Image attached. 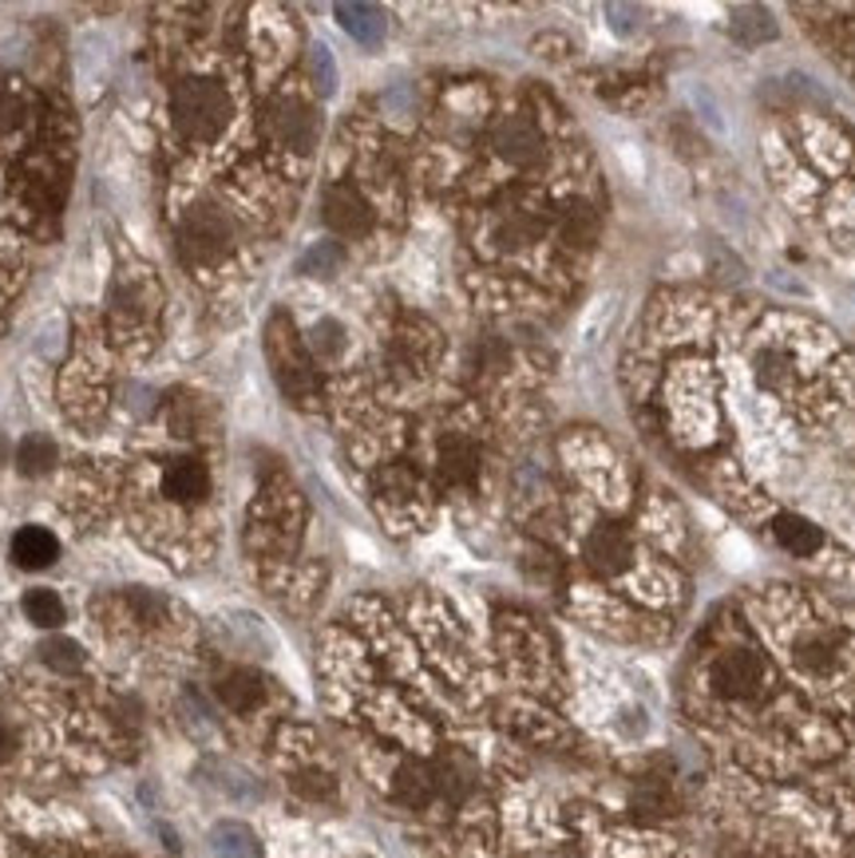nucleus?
<instances>
[{
    "label": "nucleus",
    "mask_w": 855,
    "mask_h": 858,
    "mask_svg": "<svg viewBox=\"0 0 855 858\" xmlns=\"http://www.w3.org/2000/svg\"><path fill=\"white\" fill-rule=\"evenodd\" d=\"M20 111H24V100H20V92H17V87H9V83H0V135L17 127Z\"/></svg>",
    "instance_id": "nucleus-28"
},
{
    "label": "nucleus",
    "mask_w": 855,
    "mask_h": 858,
    "mask_svg": "<svg viewBox=\"0 0 855 858\" xmlns=\"http://www.w3.org/2000/svg\"><path fill=\"white\" fill-rule=\"evenodd\" d=\"M309 349L317 352L321 360H337L344 349V332L337 321H317L313 332H309Z\"/></svg>",
    "instance_id": "nucleus-26"
},
{
    "label": "nucleus",
    "mask_w": 855,
    "mask_h": 858,
    "mask_svg": "<svg viewBox=\"0 0 855 858\" xmlns=\"http://www.w3.org/2000/svg\"><path fill=\"white\" fill-rule=\"evenodd\" d=\"M733 37L741 40V44H761V40L776 37V24H772L769 12L756 9V4H741V9L733 12Z\"/></svg>",
    "instance_id": "nucleus-22"
},
{
    "label": "nucleus",
    "mask_w": 855,
    "mask_h": 858,
    "mask_svg": "<svg viewBox=\"0 0 855 858\" xmlns=\"http://www.w3.org/2000/svg\"><path fill=\"white\" fill-rule=\"evenodd\" d=\"M60 554V542L52 530L44 526H20L17 535H12V562L20 570H44V566L56 562Z\"/></svg>",
    "instance_id": "nucleus-13"
},
{
    "label": "nucleus",
    "mask_w": 855,
    "mask_h": 858,
    "mask_svg": "<svg viewBox=\"0 0 855 858\" xmlns=\"http://www.w3.org/2000/svg\"><path fill=\"white\" fill-rule=\"evenodd\" d=\"M171 115H175V127L183 138H190V143H214L226 131V123H230L234 103L223 83L183 80L175 87V95H171Z\"/></svg>",
    "instance_id": "nucleus-1"
},
{
    "label": "nucleus",
    "mask_w": 855,
    "mask_h": 858,
    "mask_svg": "<svg viewBox=\"0 0 855 858\" xmlns=\"http://www.w3.org/2000/svg\"><path fill=\"white\" fill-rule=\"evenodd\" d=\"M163 495L175 503H203L210 495V471L198 459H175L163 471Z\"/></svg>",
    "instance_id": "nucleus-12"
},
{
    "label": "nucleus",
    "mask_w": 855,
    "mask_h": 858,
    "mask_svg": "<svg viewBox=\"0 0 855 858\" xmlns=\"http://www.w3.org/2000/svg\"><path fill=\"white\" fill-rule=\"evenodd\" d=\"M210 847L218 858H261V847L254 839V830H246L243 823H218L210 830Z\"/></svg>",
    "instance_id": "nucleus-17"
},
{
    "label": "nucleus",
    "mask_w": 855,
    "mask_h": 858,
    "mask_svg": "<svg viewBox=\"0 0 855 858\" xmlns=\"http://www.w3.org/2000/svg\"><path fill=\"white\" fill-rule=\"evenodd\" d=\"M558 234H563V241H567L570 249L595 246V238H598V214L590 210V206H583V203L567 206V214H563V221H558Z\"/></svg>",
    "instance_id": "nucleus-21"
},
{
    "label": "nucleus",
    "mask_w": 855,
    "mask_h": 858,
    "mask_svg": "<svg viewBox=\"0 0 855 858\" xmlns=\"http://www.w3.org/2000/svg\"><path fill=\"white\" fill-rule=\"evenodd\" d=\"M17 467H20V475H29V479L48 475V471L56 467V443L48 440V435H40V432L24 435L20 447H17Z\"/></svg>",
    "instance_id": "nucleus-19"
},
{
    "label": "nucleus",
    "mask_w": 855,
    "mask_h": 858,
    "mask_svg": "<svg viewBox=\"0 0 855 858\" xmlns=\"http://www.w3.org/2000/svg\"><path fill=\"white\" fill-rule=\"evenodd\" d=\"M40 657H44L48 669H56L64 676H75L84 669V649L75 645L72 637H48L44 645H40Z\"/></svg>",
    "instance_id": "nucleus-23"
},
{
    "label": "nucleus",
    "mask_w": 855,
    "mask_h": 858,
    "mask_svg": "<svg viewBox=\"0 0 855 858\" xmlns=\"http://www.w3.org/2000/svg\"><path fill=\"white\" fill-rule=\"evenodd\" d=\"M633 812L646 815V819H661V815L673 812V792L670 784H661V779H650V784H641L633 792Z\"/></svg>",
    "instance_id": "nucleus-25"
},
{
    "label": "nucleus",
    "mask_w": 855,
    "mask_h": 858,
    "mask_svg": "<svg viewBox=\"0 0 855 858\" xmlns=\"http://www.w3.org/2000/svg\"><path fill=\"white\" fill-rule=\"evenodd\" d=\"M326 226L333 234H341V238H361V234H369L372 226V210L369 203H364L361 194L353 190L349 183H333L326 190Z\"/></svg>",
    "instance_id": "nucleus-8"
},
{
    "label": "nucleus",
    "mask_w": 855,
    "mask_h": 858,
    "mask_svg": "<svg viewBox=\"0 0 855 858\" xmlns=\"http://www.w3.org/2000/svg\"><path fill=\"white\" fill-rule=\"evenodd\" d=\"M234 249V221L218 206H190L178 221V254L186 266L214 269Z\"/></svg>",
    "instance_id": "nucleus-3"
},
{
    "label": "nucleus",
    "mask_w": 855,
    "mask_h": 858,
    "mask_svg": "<svg viewBox=\"0 0 855 858\" xmlns=\"http://www.w3.org/2000/svg\"><path fill=\"white\" fill-rule=\"evenodd\" d=\"M17 752V732H12V724L4 716H0V764Z\"/></svg>",
    "instance_id": "nucleus-31"
},
{
    "label": "nucleus",
    "mask_w": 855,
    "mask_h": 858,
    "mask_svg": "<svg viewBox=\"0 0 855 858\" xmlns=\"http://www.w3.org/2000/svg\"><path fill=\"white\" fill-rule=\"evenodd\" d=\"M713 689L729 701H753L769 689L772 673H769V661L753 649H729L713 661V673H709Z\"/></svg>",
    "instance_id": "nucleus-4"
},
{
    "label": "nucleus",
    "mask_w": 855,
    "mask_h": 858,
    "mask_svg": "<svg viewBox=\"0 0 855 858\" xmlns=\"http://www.w3.org/2000/svg\"><path fill=\"white\" fill-rule=\"evenodd\" d=\"M792 657H796V664L804 673L827 676V673H836L839 657H844V641H839L836 629H808V633L796 637Z\"/></svg>",
    "instance_id": "nucleus-10"
},
{
    "label": "nucleus",
    "mask_w": 855,
    "mask_h": 858,
    "mask_svg": "<svg viewBox=\"0 0 855 858\" xmlns=\"http://www.w3.org/2000/svg\"><path fill=\"white\" fill-rule=\"evenodd\" d=\"M293 787H298L301 795H309V799H329V795H333V779H329L326 772H301L298 779H293Z\"/></svg>",
    "instance_id": "nucleus-29"
},
{
    "label": "nucleus",
    "mask_w": 855,
    "mask_h": 858,
    "mask_svg": "<svg viewBox=\"0 0 855 858\" xmlns=\"http://www.w3.org/2000/svg\"><path fill=\"white\" fill-rule=\"evenodd\" d=\"M440 475L447 483H456V487L475 483V475H480V452H475V443L464 440V435L444 440V447H440Z\"/></svg>",
    "instance_id": "nucleus-16"
},
{
    "label": "nucleus",
    "mask_w": 855,
    "mask_h": 858,
    "mask_svg": "<svg viewBox=\"0 0 855 858\" xmlns=\"http://www.w3.org/2000/svg\"><path fill=\"white\" fill-rule=\"evenodd\" d=\"M436 792H440V787H436V775L428 772L424 764H412V759H409V764H400V772H396V795H400L404 803H409V807H424V803L432 799Z\"/></svg>",
    "instance_id": "nucleus-20"
},
{
    "label": "nucleus",
    "mask_w": 855,
    "mask_h": 858,
    "mask_svg": "<svg viewBox=\"0 0 855 858\" xmlns=\"http://www.w3.org/2000/svg\"><path fill=\"white\" fill-rule=\"evenodd\" d=\"M492 147H495V155H499L503 163L519 166V170H527V166H539L543 155H547L539 127H535L530 120H523V115H512V120H503L499 127H495Z\"/></svg>",
    "instance_id": "nucleus-6"
},
{
    "label": "nucleus",
    "mask_w": 855,
    "mask_h": 858,
    "mask_svg": "<svg viewBox=\"0 0 855 858\" xmlns=\"http://www.w3.org/2000/svg\"><path fill=\"white\" fill-rule=\"evenodd\" d=\"M24 613H29L32 626L40 629H60L64 626V601L52 590H32L24 593Z\"/></svg>",
    "instance_id": "nucleus-24"
},
{
    "label": "nucleus",
    "mask_w": 855,
    "mask_h": 858,
    "mask_svg": "<svg viewBox=\"0 0 855 858\" xmlns=\"http://www.w3.org/2000/svg\"><path fill=\"white\" fill-rule=\"evenodd\" d=\"M772 538L784 546L789 554L796 558H812V554L824 550V535H820V526H812L808 518L800 515H776L772 518Z\"/></svg>",
    "instance_id": "nucleus-15"
},
{
    "label": "nucleus",
    "mask_w": 855,
    "mask_h": 858,
    "mask_svg": "<svg viewBox=\"0 0 855 858\" xmlns=\"http://www.w3.org/2000/svg\"><path fill=\"white\" fill-rule=\"evenodd\" d=\"M313 68H317V87L329 92L333 87V60H329L326 48H313Z\"/></svg>",
    "instance_id": "nucleus-30"
},
{
    "label": "nucleus",
    "mask_w": 855,
    "mask_h": 858,
    "mask_svg": "<svg viewBox=\"0 0 855 858\" xmlns=\"http://www.w3.org/2000/svg\"><path fill=\"white\" fill-rule=\"evenodd\" d=\"M337 266H341V249H337L333 241H321V246H313L306 258H301V269H306V273H317V277L337 273Z\"/></svg>",
    "instance_id": "nucleus-27"
},
{
    "label": "nucleus",
    "mask_w": 855,
    "mask_h": 858,
    "mask_svg": "<svg viewBox=\"0 0 855 858\" xmlns=\"http://www.w3.org/2000/svg\"><path fill=\"white\" fill-rule=\"evenodd\" d=\"M847 858H855V835L847 839Z\"/></svg>",
    "instance_id": "nucleus-32"
},
{
    "label": "nucleus",
    "mask_w": 855,
    "mask_h": 858,
    "mask_svg": "<svg viewBox=\"0 0 855 858\" xmlns=\"http://www.w3.org/2000/svg\"><path fill=\"white\" fill-rule=\"evenodd\" d=\"M266 131H270L274 143L306 155V151H313V143H317V115L309 103L298 100V95H278V100L270 103V111H266Z\"/></svg>",
    "instance_id": "nucleus-5"
},
{
    "label": "nucleus",
    "mask_w": 855,
    "mask_h": 858,
    "mask_svg": "<svg viewBox=\"0 0 855 858\" xmlns=\"http://www.w3.org/2000/svg\"><path fill=\"white\" fill-rule=\"evenodd\" d=\"M440 352V332L424 321H409L396 337V360L409 372H424V364Z\"/></svg>",
    "instance_id": "nucleus-14"
},
{
    "label": "nucleus",
    "mask_w": 855,
    "mask_h": 858,
    "mask_svg": "<svg viewBox=\"0 0 855 858\" xmlns=\"http://www.w3.org/2000/svg\"><path fill=\"white\" fill-rule=\"evenodd\" d=\"M337 20L344 32H353L361 44H377L384 37V12L372 4H337Z\"/></svg>",
    "instance_id": "nucleus-18"
},
{
    "label": "nucleus",
    "mask_w": 855,
    "mask_h": 858,
    "mask_svg": "<svg viewBox=\"0 0 855 858\" xmlns=\"http://www.w3.org/2000/svg\"><path fill=\"white\" fill-rule=\"evenodd\" d=\"M729 858H753V855H729Z\"/></svg>",
    "instance_id": "nucleus-33"
},
{
    "label": "nucleus",
    "mask_w": 855,
    "mask_h": 858,
    "mask_svg": "<svg viewBox=\"0 0 855 858\" xmlns=\"http://www.w3.org/2000/svg\"><path fill=\"white\" fill-rule=\"evenodd\" d=\"M630 562H633V542L622 526L602 523L595 535L586 538V566L595 573H602V578H618V573L630 570Z\"/></svg>",
    "instance_id": "nucleus-7"
},
{
    "label": "nucleus",
    "mask_w": 855,
    "mask_h": 858,
    "mask_svg": "<svg viewBox=\"0 0 855 858\" xmlns=\"http://www.w3.org/2000/svg\"><path fill=\"white\" fill-rule=\"evenodd\" d=\"M112 317H115V329L120 324H147L155 317V281L147 277H115L112 286Z\"/></svg>",
    "instance_id": "nucleus-9"
},
{
    "label": "nucleus",
    "mask_w": 855,
    "mask_h": 858,
    "mask_svg": "<svg viewBox=\"0 0 855 858\" xmlns=\"http://www.w3.org/2000/svg\"><path fill=\"white\" fill-rule=\"evenodd\" d=\"M266 352H270L274 380H278L281 392L301 407L313 404L317 400L313 360H309L306 344H301V337L293 332V321H289L286 313L270 317V329H266Z\"/></svg>",
    "instance_id": "nucleus-2"
},
{
    "label": "nucleus",
    "mask_w": 855,
    "mask_h": 858,
    "mask_svg": "<svg viewBox=\"0 0 855 858\" xmlns=\"http://www.w3.org/2000/svg\"><path fill=\"white\" fill-rule=\"evenodd\" d=\"M214 692H218V701H223L230 712H254L261 701H266V681H261L254 669H226V673L214 681Z\"/></svg>",
    "instance_id": "nucleus-11"
}]
</instances>
